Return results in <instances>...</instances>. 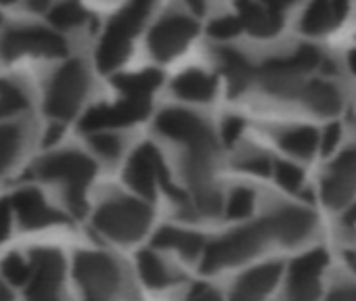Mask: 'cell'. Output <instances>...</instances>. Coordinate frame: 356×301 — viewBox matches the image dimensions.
<instances>
[{
    "label": "cell",
    "mask_w": 356,
    "mask_h": 301,
    "mask_svg": "<svg viewBox=\"0 0 356 301\" xmlns=\"http://www.w3.org/2000/svg\"><path fill=\"white\" fill-rule=\"evenodd\" d=\"M153 0H130V3L109 22L105 36L97 51V65L101 71H111L120 67L130 55L132 40L140 32Z\"/></svg>",
    "instance_id": "cell-1"
},
{
    "label": "cell",
    "mask_w": 356,
    "mask_h": 301,
    "mask_svg": "<svg viewBox=\"0 0 356 301\" xmlns=\"http://www.w3.org/2000/svg\"><path fill=\"white\" fill-rule=\"evenodd\" d=\"M97 168L90 157L63 150V153L49 155L36 164V174L44 180H59L65 184V195L72 212L82 216L86 212V189L95 176Z\"/></svg>",
    "instance_id": "cell-2"
},
{
    "label": "cell",
    "mask_w": 356,
    "mask_h": 301,
    "mask_svg": "<svg viewBox=\"0 0 356 301\" xmlns=\"http://www.w3.org/2000/svg\"><path fill=\"white\" fill-rule=\"evenodd\" d=\"M275 241V232L270 226L268 216L252 226H243L218 241H214L210 247H206L204 251V259H202V268L204 272H214L227 266H235L241 264L245 259H250L252 255H256L266 243Z\"/></svg>",
    "instance_id": "cell-3"
},
{
    "label": "cell",
    "mask_w": 356,
    "mask_h": 301,
    "mask_svg": "<svg viewBox=\"0 0 356 301\" xmlns=\"http://www.w3.org/2000/svg\"><path fill=\"white\" fill-rule=\"evenodd\" d=\"M323 65H327V61L314 46H302L291 57L266 61L260 67V80L270 94L300 96L306 86L302 84V78Z\"/></svg>",
    "instance_id": "cell-4"
},
{
    "label": "cell",
    "mask_w": 356,
    "mask_h": 301,
    "mask_svg": "<svg viewBox=\"0 0 356 301\" xmlns=\"http://www.w3.org/2000/svg\"><path fill=\"white\" fill-rule=\"evenodd\" d=\"M151 224V209L143 201L118 197L103 203L95 214V228L115 243L138 241Z\"/></svg>",
    "instance_id": "cell-5"
},
{
    "label": "cell",
    "mask_w": 356,
    "mask_h": 301,
    "mask_svg": "<svg viewBox=\"0 0 356 301\" xmlns=\"http://www.w3.org/2000/svg\"><path fill=\"white\" fill-rule=\"evenodd\" d=\"M74 276L86 301H113L122 286L118 264L97 251H80L74 261Z\"/></svg>",
    "instance_id": "cell-6"
},
{
    "label": "cell",
    "mask_w": 356,
    "mask_h": 301,
    "mask_svg": "<svg viewBox=\"0 0 356 301\" xmlns=\"http://www.w3.org/2000/svg\"><path fill=\"white\" fill-rule=\"evenodd\" d=\"M88 90V74L80 61L65 63L51 80L44 109L51 117L72 119Z\"/></svg>",
    "instance_id": "cell-7"
},
{
    "label": "cell",
    "mask_w": 356,
    "mask_h": 301,
    "mask_svg": "<svg viewBox=\"0 0 356 301\" xmlns=\"http://www.w3.org/2000/svg\"><path fill=\"white\" fill-rule=\"evenodd\" d=\"M124 178H126L128 187L132 191H136L145 199H153L155 193H157V187L161 184L178 203H185L187 201L181 193H178L170 184L168 174H165V166L161 162L159 150L153 144H149V142L147 144H140L134 150V153H132V157H130V162L126 166Z\"/></svg>",
    "instance_id": "cell-8"
},
{
    "label": "cell",
    "mask_w": 356,
    "mask_h": 301,
    "mask_svg": "<svg viewBox=\"0 0 356 301\" xmlns=\"http://www.w3.org/2000/svg\"><path fill=\"white\" fill-rule=\"evenodd\" d=\"M67 53V44L59 34H53L44 28H13L0 38V57L13 61L22 55H40V57H61Z\"/></svg>",
    "instance_id": "cell-9"
},
{
    "label": "cell",
    "mask_w": 356,
    "mask_h": 301,
    "mask_svg": "<svg viewBox=\"0 0 356 301\" xmlns=\"http://www.w3.org/2000/svg\"><path fill=\"white\" fill-rule=\"evenodd\" d=\"M197 22L185 15H168L155 24L149 36V49L155 59L168 61L181 55L197 34Z\"/></svg>",
    "instance_id": "cell-10"
},
{
    "label": "cell",
    "mask_w": 356,
    "mask_h": 301,
    "mask_svg": "<svg viewBox=\"0 0 356 301\" xmlns=\"http://www.w3.org/2000/svg\"><path fill=\"white\" fill-rule=\"evenodd\" d=\"M63 255L55 249L32 251V278L28 286V301H59L63 282Z\"/></svg>",
    "instance_id": "cell-11"
},
{
    "label": "cell",
    "mask_w": 356,
    "mask_h": 301,
    "mask_svg": "<svg viewBox=\"0 0 356 301\" xmlns=\"http://www.w3.org/2000/svg\"><path fill=\"white\" fill-rule=\"evenodd\" d=\"M155 128L172 140L185 142L189 148H216L210 128L189 111L165 109L157 115Z\"/></svg>",
    "instance_id": "cell-12"
},
{
    "label": "cell",
    "mask_w": 356,
    "mask_h": 301,
    "mask_svg": "<svg viewBox=\"0 0 356 301\" xmlns=\"http://www.w3.org/2000/svg\"><path fill=\"white\" fill-rule=\"evenodd\" d=\"M151 111L149 98H126L115 105L92 107L80 121L84 132H101L105 128H122L145 119Z\"/></svg>",
    "instance_id": "cell-13"
},
{
    "label": "cell",
    "mask_w": 356,
    "mask_h": 301,
    "mask_svg": "<svg viewBox=\"0 0 356 301\" xmlns=\"http://www.w3.org/2000/svg\"><path fill=\"white\" fill-rule=\"evenodd\" d=\"M327 266V253L316 249L298 257L289 268L287 297L289 301H316L321 293V276Z\"/></svg>",
    "instance_id": "cell-14"
},
{
    "label": "cell",
    "mask_w": 356,
    "mask_h": 301,
    "mask_svg": "<svg viewBox=\"0 0 356 301\" xmlns=\"http://www.w3.org/2000/svg\"><path fill=\"white\" fill-rule=\"evenodd\" d=\"M356 193V146L346 148L331 164L323 180V201L337 209L343 207Z\"/></svg>",
    "instance_id": "cell-15"
},
{
    "label": "cell",
    "mask_w": 356,
    "mask_h": 301,
    "mask_svg": "<svg viewBox=\"0 0 356 301\" xmlns=\"http://www.w3.org/2000/svg\"><path fill=\"white\" fill-rule=\"evenodd\" d=\"M11 205L24 228H47L67 222L65 216L53 209L36 189H24L15 193L11 197Z\"/></svg>",
    "instance_id": "cell-16"
},
{
    "label": "cell",
    "mask_w": 356,
    "mask_h": 301,
    "mask_svg": "<svg viewBox=\"0 0 356 301\" xmlns=\"http://www.w3.org/2000/svg\"><path fill=\"white\" fill-rule=\"evenodd\" d=\"M281 276L279 264H264L245 272L231 291V301H264Z\"/></svg>",
    "instance_id": "cell-17"
},
{
    "label": "cell",
    "mask_w": 356,
    "mask_h": 301,
    "mask_svg": "<svg viewBox=\"0 0 356 301\" xmlns=\"http://www.w3.org/2000/svg\"><path fill=\"white\" fill-rule=\"evenodd\" d=\"M275 241L285 243V245H296L304 241L310 230L314 228V216L308 209L302 207H283L275 214L268 216Z\"/></svg>",
    "instance_id": "cell-18"
},
{
    "label": "cell",
    "mask_w": 356,
    "mask_h": 301,
    "mask_svg": "<svg viewBox=\"0 0 356 301\" xmlns=\"http://www.w3.org/2000/svg\"><path fill=\"white\" fill-rule=\"evenodd\" d=\"M237 11L243 28L256 38H270L279 34L283 26L281 13L264 7L262 3H256V0H239Z\"/></svg>",
    "instance_id": "cell-19"
},
{
    "label": "cell",
    "mask_w": 356,
    "mask_h": 301,
    "mask_svg": "<svg viewBox=\"0 0 356 301\" xmlns=\"http://www.w3.org/2000/svg\"><path fill=\"white\" fill-rule=\"evenodd\" d=\"M218 61H220L222 74L229 82V92L235 96V94H241L243 90H248V86L256 78L254 65L241 53H237L233 49H222L218 53Z\"/></svg>",
    "instance_id": "cell-20"
},
{
    "label": "cell",
    "mask_w": 356,
    "mask_h": 301,
    "mask_svg": "<svg viewBox=\"0 0 356 301\" xmlns=\"http://www.w3.org/2000/svg\"><path fill=\"white\" fill-rule=\"evenodd\" d=\"M153 245L159 249L178 251L183 257H189V259H193L206 251L204 239L200 234L189 232V230H181V228H170V226H163L153 234Z\"/></svg>",
    "instance_id": "cell-21"
},
{
    "label": "cell",
    "mask_w": 356,
    "mask_h": 301,
    "mask_svg": "<svg viewBox=\"0 0 356 301\" xmlns=\"http://www.w3.org/2000/svg\"><path fill=\"white\" fill-rule=\"evenodd\" d=\"M172 90L185 101H210L216 94V80L202 69H187L172 82Z\"/></svg>",
    "instance_id": "cell-22"
},
{
    "label": "cell",
    "mask_w": 356,
    "mask_h": 301,
    "mask_svg": "<svg viewBox=\"0 0 356 301\" xmlns=\"http://www.w3.org/2000/svg\"><path fill=\"white\" fill-rule=\"evenodd\" d=\"M163 76L157 69H145L138 74H124L113 80L115 88L126 98H149L151 92H155L161 84Z\"/></svg>",
    "instance_id": "cell-23"
},
{
    "label": "cell",
    "mask_w": 356,
    "mask_h": 301,
    "mask_svg": "<svg viewBox=\"0 0 356 301\" xmlns=\"http://www.w3.org/2000/svg\"><path fill=\"white\" fill-rule=\"evenodd\" d=\"M300 96L306 101V105L312 111H316L321 115H335L341 107V96H339L337 88L333 84H327L321 80L306 84Z\"/></svg>",
    "instance_id": "cell-24"
},
{
    "label": "cell",
    "mask_w": 356,
    "mask_h": 301,
    "mask_svg": "<svg viewBox=\"0 0 356 301\" xmlns=\"http://www.w3.org/2000/svg\"><path fill=\"white\" fill-rule=\"evenodd\" d=\"M321 144V134L314 130V128H308V126H300V128H293L289 132H285L281 136V146L285 150H289L291 155L296 157H312L314 150L318 148Z\"/></svg>",
    "instance_id": "cell-25"
},
{
    "label": "cell",
    "mask_w": 356,
    "mask_h": 301,
    "mask_svg": "<svg viewBox=\"0 0 356 301\" xmlns=\"http://www.w3.org/2000/svg\"><path fill=\"white\" fill-rule=\"evenodd\" d=\"M136 266H138V274L145 280V284H149L153 289H163L174 282V274L170 272V268L161 261L159 255H155L149 249L138 253Z\"/></svg>",
    "instance_id": "cell-26"
},
{
    "label": "cell",
    "mask_w": 356,
    "mask_h": 301,
    "mask_svg": "<svg viewBox=\"0 0 356 301\" xmlns=\"http://www.w3.org/2000/svg\"><path fill=\"white\" fill-rule=\"evenodd\" d=\"M333 26H337V19L331 7V0H312L302 17V30L306 34H325Z\"/></svg>",
    "instance_id": "cell-27"
},
{
    "label": "cell",
    "mask_w": 356,
    "mask_h": 301,
    "mask_svg": "<svg viewBox=\"0 0 356 301\" xmlns=\"http://www.w3.org/2000/svg\"><path fill=\"white\" fill-rule=\"evenodd\" d=\"M22 140H24V134L17 123L0 126V176H3L17 160Z\"/></svg>",
    "instance_id": "cell-28"
},
{
    "label": "cell",
    "mask_w": 356,
    "mask_h": 301,
    "mask_svg": "<svg viewBox=\"0 0 356 301\" xmlns=\"http://www.w3.org/2000/svg\"><path fill=\"white\" fill-rule=\"evenodd\" d=\"M84 19H86V11H84V7L78 3V0H63V3H59L51 11V22L61 30L80 26Z\"/></svg>",
    "instance_id": "cell-29"
},
{
    "label": "cell",
    "mask_w": 356,
    "mask_h": 301,
    "mask_svg": "<svg viewBox=\"0 0 356 301\" xmlns=\"http://www.w3.org/2000/svg\"><path fill=\"white\" fill-rule=\"evenodd\" d=\"M28 107V98L26 94L11 82L0 80V117L5 115H13L22 109Z\"/></svg>",
    "instance_id": "cell-30"
},
{
    "label": "cell",
    "mask_w": 356,
    "mask_h": 301,
    "mask_svg": "<svg viewBox=\"0 0 356 301\" xmlns=\"http://www.w3.org/2000/svg\"><path fill=\"white\" fill-rule=\"evenodd\" d=\"M3 274L11 284L22 286V284L30 282V278H32V264H28L22 255L11 253L3 261Z\"/></svg>",
    "instance_id": "cell-31"
},
{
    "label": "cell",
    "mask_w": 356,
    "mask_h": 301,
    "mask_svg": "<svg viewBox=\"0 0 356 301\" xmlns=\"http://www.w3.org/2000/svg\"><path fill=\"white\" fill-rule=\"evenodd\" d=\"M254 209V193L250 189H235L227 201V216L231 220L248 218Z\"/></svg>",
    "instance_id": "cell-32"
},
{
    "label": "cell",
    "mask_w": 356,
    "mask_h": 301,
    "mask_svg": "<svg viewBox=\"0 0 356 301\" xmlns=\"http://www.w3.org/2000/svg\"><path fill=\"white\" fill-rule=\"evenodd\" d=\"M90 146L105 160H115L122 150V140L115 134L107 132H92L90 134Z\"/></svg>",
    "instance_id": "cell-33"
},
{
    "label": "cell",
    "mask_w": 356,
    "mask_h": 301,
    "mask_svg": "<svg viewBox=\"0 0 356 301\" xmlns=\"http://www.w3.org/2000/svg\"><path fill=\"white\" fill-rule=\"evenodd\" d=\"M275 178L277 182L285 189V191H298L304 182V172L293 166V164H285V162H279L275 164Z\"/></svg>",
    "instance_id": "cell-34"
},
{
    "label": "cell",
    "mask_w": 356,
    "mask_h": 301,
    "mask_svg": "<svg viewBox=\"0 0 356 301\" xmlns=\"http://www.w3.org/2000/svg\"><path fill=\"white\" fill-rule=\"evenodd\" d=\"M241 28H243V24L239 17H220V19L210 24L208 34L216 40H229V38L239 36Z\"/></svg>",
    "instance_id": "cell-35"
},
{
    "label": "cell",
    "mask_w": 356,
    "mask_h": 301,
    "mask_svg": "<svg viewBox=\"0 0 356 301\" xmlns=\"http://www.w3.org/2000/svg\"><path fill=\"white\" fill-rule=\"evenodd\" d=\"M243 128H245V123H243V119L241 117H229L225 123H222V132H220V136H222V140H225V144H235L239 138H241V134H243Z\"/></svg>",
    "instance_id": "cell-36"
},
{
    "label": "cell",
    "mask_w": 356,
    "mask_h": 301,
    "mask_svg": "<svg viewBox=\"0 0 356 301\" xmlns=\"http://www.w3.org/2000/svg\"><path fill=\"white\" fill-rule=\"evenodd\" d=\"M239 166H241V170L252 172V174H260V176H266V174H270V170H275L273 162L264 155H252V157L243 160Z\"/></svg>",
    "instance_id": "cell-37"
},
{
    "label": "cell",
    "mask_w": 356,
    "mask_h": 301,
    "mask_svg": "<svg viewBox=\"0 0 356 301\" xmlns=\"http://www.w3.org/2000/svg\"><path fill=\"white\" fill-rule=\"evenodd\" d=\"M339 138H341V128H339V123H331V126H327L325 130H323V134H321V150L325 155H329L331 150L337 146V142H339Z\"/></svg>",
    "instance_id": "cell-38"
},
{
    "label": "cell",
    "mask_w": 356,
    "mask_h": 301,
    "mask_svg": "<svg viewBox=\"0 0 356 301\" xmlns=\"http://www.w3.org/2000/svg\"><path fill=\"white\" fill-rule=\"evenodd\" d=\"M11 232V201L0 199V243Z\"/></svg>",
    "instance_id": "cell-39"
},
{
    "label": "cell",
    "mask_w": 356,
    "mask_h": 301,
    "mask_svg": "<svg viewBox=\"0 0 356 301\" xmlns=\"http://www.w3.org/2000/svg\"><path fill=\"white\" fill-rule=\"evenodd\" d=\"M187 301H220V295L214 289L206 286V284H197V286L191 289Z\"/></svg>",
    "instance_id": "cell-40"
},
{
    "label": "cell",
    "mask_w": 356,
    "mask_h": 301,
    "mask_svg": "<svg viewBox=\"0 0 356 301\" xmlns=\"http://www.w3.org/2000/svg\"><path fill=\"white\" fill-rule=\"evenodd\" d=\"M327 301H356V286H339L329 295Z\"/></svg>",
    "instance_id": "cell-41"
},
{
    "label": "cell",
    "mask_w": 356,
    "mask_h": 301,
    "mask_svg": "<svg viewBox=\"0 0 356 301\" xmlns=\"http://www.w3.org/2000/svg\"><path fill=\"white\" fill-rule=\"evenodd\" d=\"M331 7H333V13H335L337 24H341V19H343V17H346V13H348L350 0H331Z\"/></svg>",
    "instance_id": "cell-42"
},
{
    "label": "cell",
    "mask_w": 356,
    "mask_h": 301,
    "mask_svg": "<svg viewBox=\"0 0 356 301\" xmlns=\"http://www.w3.org/2000/svg\"><path fill=\"white\" fill-rule=\"evenodd\" d=\"M293 3V0H262V5L264 7H268V9H273V11H277V13H281L285 7H289Z\"/></svg>",
    "instance_id": "cell-43"
},
{
    "label": "cell",
    "mask_w": 356,
    "mask_h": 301,
    "mask_svg": "<svg viewBox=\"0 0 356 301\" xmlns=\"http://www.w3.org/2000/svg\"><path fill=\"white\" fill-rule=\"evenodd\" d=\"M61 132H63V128H61V126H51V130H49V136L44 138V144H51V142H55V140L61 136Z\"/></svg>",
    "instance_id": "cell-44"
},
{
    "label": "cell",
    "mask_w": 356,
    "mask_h": 301,
    "mask_svg": "<svg viewBox=\"0 0 356 301\" xmlns=\"http://www.w3.org/2000/svg\"><path fill=\"white\" fill-rule=\"evenodd\" d=\"M185 3L193 9V13H197V15H202L204 13V9H206V5H204V0H185Z\"/></svg>",
    "instance_id": "cell-45"
},
{
    "label": "cell",
    "mask_w": 356,
    "mask_h": 301,
    "mask_svg": "<svg viewBox=\"0 0 356 301\" xmlns=\"http://www.w3.org/2000/svg\"><path fill=\"white\" fill-rule=\"evenodd\" d=\"M0 301H13V295L9 291V286L3 284V282H0Z\"/></svg>",
    "instance_id": "cell-46"
},
{
    "label": "cell",
    "mask_w": 356,
    "mask_h": 301,
    "mask_svg": "<svg viewBox=\"0 0 356 301\" xmlns=\"http://www.w3.org/2000/svg\"><path fill=\"white\" fill-rule=\"evenodd\" d=\"M28 5H30V9H34V11H42V9L49 5V0H28Z\"/></svg>",
    "instance_id": "cell-47"
},
{
    "label": "cell",
    "mask_w": 356,
    "mask_h": 301,
    "mask_svg": "<svg viewBox=\"0 0 356 301\" xmlns=\"http://www.w3.org/2000/svg\"><path fill=\"white\" fill-rule=\"evenodd\" d=\"M343 222H346L348 226H356V205H354V207L343 216Z\"/></svg>",
    "instance_id": "cell-48"
},
{
    "label": "cell",
    "mask_w": 356,
    "mask_h": 301,
    "mask_svg": "<svg viewBox=\"0 0 356 301\" xmlns=\"http://www.w3.org/2000/svg\"><path fill=\"white\" fill-rule=\"evenodd\" d=\"M348 67H350L352 74H356V49H352L350 55H348Z\"/></svg>",
    "instance_id": "cell-49"
},
{
    "label": "cell",
    "mask_w": 356,
    "mask_h": 301,
    "mask_svg": "<svg viewBox=\"0 0 356 301\" xmlns=\"http://www.w3.org/2000/svg\"><path fill=\"white\" fill-rule=\"evenodd\" d=\"M348 261H350V266L356 270V253H350V255H348Z\"/></svg>",
    "instance_id": "cell-50"
},
{
    "label": "cell",
    "mask_w": 356,
    "mask_h": 301,
    "mask_svg": "<svg viewBox=\"0 0 356 301\" xmlns=\"http://www.w3.org/2000/svg\"><path fill=\"white\" fill-rule=\"evenodd\" d=\"M0 3H3V5H9V3H15V0H0Z\"/></svg>",
    "instance_id": "cell-51"
}]
</instances>
